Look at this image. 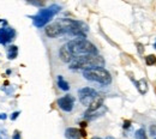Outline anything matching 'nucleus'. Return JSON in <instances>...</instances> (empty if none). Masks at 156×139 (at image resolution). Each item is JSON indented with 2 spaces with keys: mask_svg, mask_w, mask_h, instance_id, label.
Masks as SVG:
<instances>
[{
  "mask_svg": "<svg viewBox=\"0 0 156 139\" xmlns=\"http://www.w3.org/2000/svg\"><path fill=\"white\" fill-rule=\"evenodd\" d=\"M70 52L75 58L82 57V55H96L98 48L85 39H73L69 43H66Z\"/></svg>",
  "mask_w": 156,
  "mask_h": 139,
  "instance_id": "1",
  "label": "nucleus"
},
{
  "mask_svg": "<svg viewBox=\"0 0 156 139\" xmlns=\"http://www.w3.org/2000/svg\"><path fill=\"white\" fill-rule=\"evenodd\" d=\"M105 60L100 55H82L77 57L70 62L71 70H90L95 67H103Z\"/></svg>",
  "mask_w": 156,
  "mask_h": 139,
  "instance_id": "2",
  "label": "nucleus"
},
{
  "mask_svg": "<svg viewBox=\"0 0 156 139\" xmlns=\"http://www.w3.org/2000/svg\"><path fill=\"white\" fill-rule=\"evenodd\" d=\"M83 76L85 79L90 80V82H96L102 85H108L112 83L111 73L103 67H95V68L85 70L83 71Z\"/></svg>",
  "mask_w": 156,
  "mask_h": 139,
  "instance_id": "3",
  "label": "nucleus"
},
{
  "mask_svg": "<svg viewBox=\"0 0 156 139\" xmlns=\"http://www.w3.org/2000/svg\"><path fill=\"white\" fill-rule=\"evenodd\" d=\"M60 11V6L59 5H51L47 9H42L40 10L39 13L33 18L34 19V25L37 28L44 26L49 20L54 17L55 13H58Z\"/></svg>",
  "mask_w": 156,
  "mask_h": 139,
  "instance_id": "4",
  "label": "nucleus"
},
{
  "mask_svg": "<svg viewBox=\"0 0 156 139\" xmlns=\"http://www.w3.org/2000/svg\"><path fill=\"white\" fill-rule=\"evenodd\" d=\"M98 96L100 95L96 92V90H94L93 88H82L78 91V97H79L80 103L83 106L88 107V108L91 106V103L98 99Z\"/></svg>",
  "mask_w": 156,
  "mask_h": 139,
  "instance_id": "5",
  "label": "nucleus"
},
{
  "mask_svg": "<svg viewBox=\"0 0 156 139\" xmlns=\"http://www.w3.org/2000/svg\"><path fill=\"white\" fill-rule=\"evenodd\" d=\"M16 31L15 29L10 26H2L0 28V44H7L15 40Z\"/></svg>",
  "mask_w": 156,
  "mask_h": 139,
  "instance_id": "6",
  "label": "nucleus"
},
{
  "mask_svg": "<svg viewBox=\"0 0 156 139\" xmlns=\"http://www.w3.org/2000/svg\"><path fill=\"white\" fill-rule=\"evenodd\" d=\"M44 33L48 37H58V36L64 34V29H62V26L60 25L59 22H55V23H52V24L47 25L46 29H44Z\"/></svg>",
  "mask_w": 156,
  "mask_h": 139,
  "instance_id": "7",
  "label": "nucleus"
},
{
  "mask_svg": "<svg viewBox=\"0 0 156 139\" xmlns=\"http://www.w3.org/2000/svg\"><path fill=\"white\" fill-rule=\"evenodd\" d=\"M73 103H75V99L71 95H66V96L58 99L59 108L64 112H67V113L73 109Z\"/></svg>",
  "mask_w": 156,
  "mask_h": 139,
  "instance_id": "8",
  "label": "nucleus"
},
{
  "mask_svg": "<svg viewBox=\"0 0 156 139\" xmlns=\"http://www.w3.org/2000/svg\"><path fill=\"white\" fill-rule=\"evenodd\" d=\"M65 137L67 139H80L82 137H85V132L79 128L70 127L65 131Z\"/></svg>",
  "mask_w": 156,
  "mask_h": 139,
  "instance_id": "9",
  "label": "nucleus"
},
{
  "mask_svg": "<svg viewBox=\"0 0 156 139\" xmlns=\"http://www.w3.org/2000/svg\"><path fill=\"white\" fill-rule=\"evenodd\" d=\"M59 57H60V59L62 60L64 62H71L72 60L75 59V57H73L72 53L70 52L67 44H64V46L60 48V50H59Z\"/></svg>",
  "mask_w": 156,
  "mask_h": 139,
  "instance_id": "10",
  "label": "nucleus"
},
{
  "mask_svg": "<svg viewBox=\"0 0 156 139\" xmlns=\"http://www.w3.org/2000/svg\"><path fill=\"white\" fill-rule=\"evenodd\" d=\"M17 55H18V47H16V46H10V47L7 48V58L10 60H13L17 58Z\"/></svg>",
  "mask_w": 156,
  "mask_h": 139,
  "instance_id": "11",
  "label": "nucleus"
},
{
  "mask_svg": "<svg viewBox=\"0 0 156 139\" xmlns=\"http://www.w3.org/2000/svg\"><path fill=\"white\" fill-rule=\"evenodd\" d=\"M135 83H136L137 89H138V91L140 94H145L148 91V85H147V82L144 79L139 80V82H135Z\"/></svg>",
  "mask_w": 156,
  "mask_h": 139,
  "instance_id": "12",
  "label": "nucleus"
},
{
  "mask_svg": "<svg viewBox=\"0 0 156 139\" xmlns=\"http://www.w3.org/2000/svg\"><path fill=\"white\" fill-rule=\"evenodd\" d=\"M57 83H58L59 88H60L61 90H64V91H67V90L70 89V86H69V83H67L66 80L64 79V77H62V76H58Z\"/></svg>",
  "mask_w": 156,
  "mask_h": 139,
  "instance_id": "13",
  "label": "nucleus"
},
{
  "mask_svg": "<svg viewBox=\"0 0 156 139\" xmlns=\"http://www.w3.org/2000/svg\"><path fill=\"white\" fill-rule=\"evenodd\" d=\"M145 61H147V64L150 66V65H155L156 64V57L155 55H148L147 58H145Z\"/></svg>",
  "mask_w": 156,
  "mask_h": 139,
  "instance_id": "14",
  "label": "nucleus"
},
{
  "mask_svg": "<svg viewBox=\"0 0 156 139\" xmlns=\"http://www.w3.org/2000/svg\"><path fill=\"white\" fill-rule=\"evenodd\" d=\"M143 138H147V137H145V132H144V130L140 128V130H138V131L136 132V139H143Z\"/></svg>",
  "mask_w": 156,
  "mask_h": 139,
  "instance_id": "15",
  "label": "nucleus"
},
{
  "mask_svg": "<svg viewBox=\"0 0 156 139\" xmlns=\"http://www.w3.org/2000/svg\"><path fill=\"white\" fill-rule=\"evenodd\" d=\"M0 139H9V136H7L6 131H2V130H0Z\"/></svg>",
  "mask_w": 156,
  "mask_h": 139,
  "instance_id": "16",
  "label": "nucleus"
},
{
  "mask_svg": "<svg viewBox=\"0 0 156 139\" xmlns=\"http://www.w3.org/2000/svg\"><path fill=\"white\" fill-rule=\"evenodd\" d=\"M150 134L151 136H156V126H151L150 127Z\"/></svg>",
  "mask_w": 156,
  "mask_h": 139,
  "instance_id": "17",
  "label": "nucleus"
},
{
  "mask_svg": "<svg viewBox=\"0 0 156 139\" xmlns=\"http://www.w3.org/2000/svg\"><path fill=\"white\" fill-rule=\"evenodd\" d=\"M18 115H20V112H15V113L11 115V120H16L18 118Z\"/></svg>",
  "mask_w": 156,
  "mask_h": 139,
  "instance_id": "18",
  "label": "nucleus"
},
{
  "mask_svg": "<svg viewBox=\"0 0 156 139\" xmlns=\"http://www.w3.org/2000/svg\"><path fill=\"white\" fill-rule=\"evenodd\" d=\"M12 139H20V132H18V131H16V132H15V134H13Z\"/></svg>",
  "mask_w": 156,
  "mask_h": 139,
  "instance_id": "19",
  "label": "nucleus"
},
{
  "mask_svg": "<svg viewBox=\"0 0 156 139\" xmlns=\"http://www.w3.org/2000/svg\"><path fill=\"white\" fill-rule=\"evenodd\" d=\"M138 48H139V53H143V46L138 44Z\"/></svg>",
  "mask_w": 156,
  "mask_h": 139,
  "instance_id": "20",
  "label": "nucleus"
},
{
  "mask_svg": "<svg viewBox=\"0 0 156 139\" xmlns=\"http://www.w3.org/2000/svg\"><path fill=\"white\" fill-rule=\"evenodd\" d=\"M0 119H2V120L6 119V114H0Z\"/></svg>",
  "mask_w": 156,
  "mask_h": 139,
  "instance_id": "21",
  "label": "nucleus"
},
{
  "mask_svg": "<svg viewBox=\"0 0 156 139\" xmlns=\"http://www.w3.org/2000/svg\"><path fill=\"white\" fill-rule=\"evenodd\" d=\"M91 139H101V138H98V137H94V138H91Z\"/></svg>",
  "mask_w": 156,
  "mask_h": 139,
  "instance_id": "22",
  "label": "nucleus"
},
{
  "mask_svg": "<svg viewBox=\"0 0 156 139\" xmlns=\"http://www.w3.org/2000/svg\"><path fill=\"white\" fill-rule=\"evenodd\" d=\"M154 47H155V49H156V42H155V46H154Z\"/></svg>",
  "mask_w": 156,
  "mask_h": 139,
  "instance_id": "23",
  "label": "nucleus"
},
{
  "mask_svg": "<svg viewBox=\"0 0 156 139\" xmlns=\"http://www.w3.org/2000/svg\"><path fill=\"white\" fill-rule=\"evenodd\" d=\"M143 139H147V138H143Z\"/></svg>",
  "mask_w": 156,
  "mask_h": 139,
  "instance_id": "24",
  "label": "nucleus"
}]
</instances>
